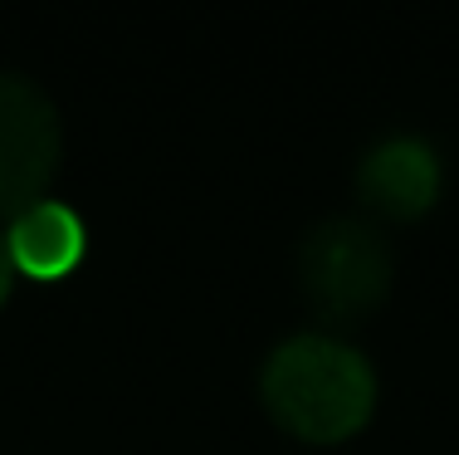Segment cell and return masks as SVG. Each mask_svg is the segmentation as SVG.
Masks as SVG:
<instances>
[{
	"label": "cell",
	"instance_id": "3",
	"mask_svg": "<svg viewBox=\"0 0 459 455\" xmlns=\"http://www.w3.org/2000/svg\"><path fill=\"white\" fill-rule=\"evenodd\" d=\"M59 171L54 103L20 74H0V221H20Z\"/></svg>",
	"mask_w": 459,
	"mask_h": 455
},
{
	"label": "cell",
	"instance_id": "4",
	"mask_svg": "<svg viewBox=\"0 0 459 455\" xmlns=\"http://www.w3.org/2000/svg\"><path fill=\"white\" fill-rule=\"evenodd\" d=\"M357 191L371 211L391 215V221H415L440 197V157L420 137H386L362 157Z\"/></svg>",
	"mask_w": 459,
	"mask_h": 455
},
{
	"label": "cell",
	"instance_id": "1",
	"mask_svg": "<svg viewBox=\"0 0 459 455\" xmlns=\"http://www.w3.org/2000/svg\"><path fill=\"white\" fill-rule=\"evenodd\" d=\"M264 402L283 431L303 441H342L367 426L377 377L367 357L327 333H299L269 357Z\"/></svg>",
	"mask_w": 459,
	"mask_h": 455
},
{
	"label": "cell",
	"instance_id": "2",
	"mask_svg": "<svg viewBox=\"0 0 459 455\" xmlns=\"http://www.w3.org/2000/svg\"><path fill=\"white\" fill-rule=\"evenodd\" d=\"M391 284L386 241L367 221L337 215L303 241V294L327 323L367 319Z\"/></svg>",
	"mask_w": 459,
	"mask_h": 455
},
{
	"label": "cell",
	"instance_id": "5",
	"mask_svg": "<svg viewBox=\"0 0 459 455\" xmlns=\"http://www.w3.org/2000/svg\"><path fill=\"white\" fill-rule=\"evenodd\" d=\"M5 245H10V265L15 269H25L35 279H59L83 255V221L59 201H39L20 221H10Z\"/></svg>",
	"mask_w": 459,
	"mask_h": 455
},
{
	"label": "cell",
	"instance_id": "6",
	"mask_svg": "<svg viewBox=\"0 0 459 455\" xmlns=\"http://www.w3.org/2000/svg\"><path fill=\"white\" fill-rule=\"evenodd\" d=\"M10 279H15V265H10V245H5V235H0V303L10 294Z\"/></svg>",
	"mask_w": 459,
	"mask_h": 455
}]
</instances>
